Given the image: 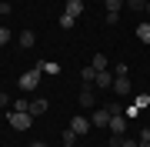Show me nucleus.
<instances>
[{
  "label": "nucleus",
  "mask_w": 150,
  "mask_h": 147,
  "mask_svg": "<svg viewBox=\"0 0 150 147\" xmlns=\"http://www.w3.org/2000/svg\"><path fill=\"white\" fill-rule=\"evenodd\" d=\"M90 127H93V124H90V120H87V117H80V114H77L74 120H70V131H74L77 137H80V134H87V131H90Z\"/></svg>",
  "instance_id": "423d86ee"
},
{
  "label": "nucleus",
  "mask_w": 150,
  "mask_h": 147,
  "mask_svg": "<svg viewBox=\"0 0 150 147\" xmlns=\"http://www.w3.org/2000/svg\"><path fill=\"white\" fill-rule=\"evenodd\" d=\"M140 147H150V141H140Z\"/></svg>",
  "instance_id": "bb28decb"
},
{
  "label": "nucleus",
  "mask_w": 150,
  "mask_h": 147,
  "mask_svg": "<svg viewBox=\"0 0 150 147\" xmlns=\"http://www.w3.org/2000/svg\"><path fill=\"white\" fill-rule=\"evenodd\" d=\"M107 127H110V134H117V137H123V131H127V117H123V114H113Z\"/></svg>",
  "instance_id": "39448f33"
},
{
  "label": "nucleus",
  "mask_w": 150,
  "mask_h": 147,
  "mask_svg": "<svg viewBox=\"0 0 150 147\" xmlns=\"http://www.w3.org/2000/svg\"><path fill=\"white\" fill-rule=\"evenodd\" d=\"M17 84H20V90H37V84H40V67H33V70H27V74H20V80H17Z\"/></svg>",
  "instance_id": "f257e3e1"
},
{
  "label": "nucleus",
  "mask_w": 150,
  "mask_h": 147,
  "mask_svg": "<svg viewBox=\"0 0 150 147\" xmlns=\"http://www.w3.org/2000/svg\"><path fill=\"white\" fill-rule=\"evenodd\" d=\"M64 147H77V144H64Z\"/></svg>",
  "instance_id": "c85d7f7f"
},
{
  "label": "nucleus",
  "mask_w": 150,
  "mask_h": 147,
  "mask_svg": "<svg viewBox=\"0 0 150 147\" xmlns=\"http://www.w3.org/2000/svg\"><path fill=\"white\" fill-rule=\"evenodd\" d=\"M33 44H37V37H33V30H23V33H20V47L27 50V47H33Z\"/></svg>",
  "instance_id": "ddd939ff"
},
{
  "label": "nucleus",
  "mask_w": 150,
  "mask_h": 147,
  "mask_svg": "<svg viewBox=\"0 0 150 147\" xmlns=\"http://www.w3.org/2000/svg\"><path fill=\"white\" fill-rule=\"evenodd\" d=\"M64 13H70V17L77 20V17L83 13V0H67V10H64Z\"/></svg>",
  "instance_id": "9d476101"
},
{
  "label": "nucleus",
  "mask_w": 150,
  "mask_h": 147,
  "mask_svg": "<svg viewBox=\"0 0 150 147\" xmlns=\"http://www.w3.org/2000/svg\"><path fill=\"white\" fill-rule=\"evenodd\" d=\"M90 64L97 67V70H107V57H103V54H97V57L90 60Z\"/></svg>",
  "instance_id": "f3484780"
},
{
  "label": "nucleus",
  "mask_w": 150,
  "mask_h": 147,
  "mask_svg": "<svg viewBox=\"0 0 150 147\" xmlns=\"http://www.w3.org/2000/svg\"><path fill=\"white\" fill-rule=\"evenodd\" d=\"M137 141H150V127H144V131H140V137Z\"/></svg>",
  "instance_id": "393cba45"
},
{
  "label": "nucleus",
  "mask_w": 150,
  "mask_h": 147,
  "mask_svg": "<svg viewBox=\"0 0 150 147\" xmlns=\"http://www.w3.org/2000/svg\"><path fill=\"white\" fill-rule=\"evenodd\" d=\"M120 147H140V141H127V137H123V141H120Z\"/></svg>",
  "instance_id": "b1692460"
},
{
  "label": "nucleus",
  "mask_w": 150,
  "mask_h": 147,
  "mask_svg": "<svg viewBox=\"0 0 150 147\" xmlns=\"http://www.w3.org/2000/svg\"><path fill=\"white\" fill-rule=\"evenodd\" d=\"M80 107H97V94H93V84H83L80 87V97H77Z\"/></svg>",
  "instance_id": "f03ea898"
},
{
  "label": "nucleus",
  "mask_w": 150,
  "mask_h": 147,
  "mask_svg": "<svg viewBox=\"0 0 150 147\" xmlns=\"http://www.w3.org/2000/svg\"><path fill=\"white\" fill-rule=\"evenodd\" d=\"M120 74H130V67L127 64H117V67H113V77H120Z\"/></svg>",
  "instance_id": "412c9836"
},
{
  "label": "nucleus",
  "mask_w": 150,
  "mask_h": 147,
  "mask_svg": "<svg viewBox=\"0 0 150 147\" xmlns=\"http://www.w3.org/2000/svg\"><path fill=\"white\" fill-rule=\"evenodd\" d=\"M80 80H83V84H93V80H97V67H93V64H87L83 70H80Z\"/></svg>",
  "instance_id": "9b49d317"
},
{
  "label": "nucleus",
  "mask_w": 150,
  "mask_h": 147,
  "mask_svg": "<svg viewBox=\"0 0 150 147\" xmlns=\"http://www.w3.org/2000/svg\"><path fill=\"white\" fill-rule=\"evenodd\" d=\"M137 40L150 47V20H140V23H137Z\"/></svg>",
  "instance_id": "1a4fd4ad"
},
{
  "label": "nucleus",
  "mask_w": 150,
  "mask_h": 147,
  "mask_svg": "<svg viewBox=\"0 0 150 147\" xmlns=\"http://www.w3.org/2000/svg\"><path fill=\"white\" fill-rule=\"evenodd\" d=\"M97 87H100V90H107V87H113V74L110 70H97Z\"/></svg>",
  "instance_id": "6e6552de"
},
{
  "label": "nucleus",
  "mask_w": 150,
  "mask_h": 147,
  "mask_svg": "<svg viewBox=\"0 0 150 147\" xmlns=\"http://www.w3.org/2000/svg\"><path fill=\"white\" fill-rule=\"evenodd\" d=\"M43 110H47V100H30V110H27V114L30 117H40Z\"/></svg>",
  "instance_id": "f8f14e48"
},
{
  "label": "nucleus",
  "mask_w": 150,
  "mask_h": 147,
  "mask_svg": "<svg viewBox=\"0 0 150 147\" xmlns=\"http://www.w3.org/2000/svg\"><path fill=\"white\" fill-rule=\"evenodd\" d=\"M107 147H110V144H107Z\"/></svg>",
  "instance_id": "c756f323"
},
{
  "label": "nucleus",
  "mask_w": 150,
  "mask_h": 147,
  "mask_svg": "<svg viewBox=\"0 0 150 147\" xmlns=\"http://www.w3.org/2000/svg\"><path fill=\"white\" fill-rule=\"evenodd\" d=\"M30 114H23V110H10V124L17 127V131H27V127H30Z\"/></svg>",
  "instance_id": "7ed1b4c3"
},
{
  "label": "nucleus",
  "mask_w": 150,
  "mask_h": 147,
  "mask_svg": "<svg viewBox=\"0 0 150 147\" xmlns=\"http://www.w3.org/2000/svg\"><path fill=\"white\" fill-rule=\"evenodd\" d=\"M110 90H117L120 97H127V94L134 90V87H130V77H127V74H120V77H113V87H110Z\"/></svg>",
  "instance_id": "20e7f679"
},
{
  "label": "nucleus",
  "mask_w": 150,
  "mask_h": 147,
  "mask_svg": "<svg viewBox=\"0 0 150 147\" xmlns=\"http://www.w3.org/2000/svg\"><path fill=\"white\" fill-rule=\"evenodd\" d=\"M4 44H10V30H7L4 23H0V47H4Z\"/></svg>",
  "instance_id": "6ab92c4d"
},
{
  "label": "nucleus",
  "mask_w": 150,
  "mask_h": 147,
  "mask_svg": "<svg viewBox=\"0 0 150 147\" xmlns=\"http://www.w3.org/2000/svg\"><path fill=\"white\" fill-rule=\"evenodd\" d=\"M147 13H150V0H147Z\"/></svg>",
  "instance_id": "cd10ccee"
},
{
  "label": "nucleus",
  "mask_w": 150,
  "mask_h": 147,
  "mask_svg": "<svg viewBox=\"0 0 150 147\" xmlns=\"http://www.w3.org/2000/svg\"><path fill=\"white\" fill-rule=\"evenodd\" d=\"M140 114V107H137V104H130V107H123V117H137Z\"/></svg>",
  "instance_id": "aec40b11"
},
{
  "label": "nucleus",
  "mask_w": 150,
  "mask_h": 147,
  "mask_svg": "<svg viewBox=\"0 0 150 147\" xmlns=\"http://www.w3.org/2000/svg\"><path fill=\"white\" fill-rule=\"evenodd\" d=\"M103 7H107V10H113V13H120V7H123V0H103Z\"/></svg>",
  "instance_id": "a211bd4d"
},
{
  "label": "nucleus",
  "mask_w": 150,
  "mask_h": 147,
  "mask_svg": "<svg viewBox=\"0 0 150 147\" xmlns=\"http://www.w3.org/2000/svg\"><path fill=\"white\" fill-rule=\"evenodd\" d=\"M74 141H77V134H74V131L67 127V131H64V144H74Z\"/></svg>",
  "instance_id": "4be33fe9"
},
{
  "label": "nucleus",
  "mask_w": 150,
  "mask_h": 147,
  "mask_svg": "<svg viewBox=\"0 0 150 147\" xmlns=\"http://www.w3.org/2000/svg\"><path fill=\"white\" fill-rule=\"evenodd\" d=\"M30 147H47V144H40V141H33V144H30Z\"/></svg>",
  "instance_id": "a878e982"
},
{
  "label": "nucleus",
  "mask_w": 150,
  "mask_h": 147,
  "mask_svg": "<svg viewBox=\"0 0 150 147\" xmlns=\"http://www.w3.org/2000/svg\"><path fill=\"white\" fill-rule=\"evenodd\" d=\"M0 17H10V4H7V0L0 4Z\"/></svg>",
  "instance_id": "5701e85b"
},
{
  "label": "nucleus",
  "mask_w": 150,
  "mask_h": 147,
  "mask_svg": "<svg viewBox=\"0 0 150 147\" xmlns=\"http://www.w3.org/2000/svg\"><path fill=\"white\" fill-rule=\"evenodd\" d=\"M134 104H137L140 110H147V107H150V97H147V94H137V97H134Z\"/></svg>",
  "instance_id": "dca6fc26"
},
{
  "label": "nucleus",
  "mask_w": 150,
  "mask_h": 147,
  "mask_svg": "<svg viewBox=\"0 0 150 147\" xmlns=\"http://www.w3.org/2000/svg\"><path fill=\"white\" fill-rule=\"evenodd\" d=\"M90 124H93V127H107V124H110V110H107V107H97L93 117H90Z\"/></svg>",
  "instance_id": "0eeeda50"
},
{
  "label": "nucleus",
  "mask_w": 150,
  "mask_h": 147,
  "mask_svg": "<svg viewBox=\"0 0 150 147\" xmlns=\"http://www.w3.org/2000/svg\"><path fill=\"white\" fill-rule=\"evenodd\" d=\"M127 10H134V13H144V10H147V0H127Z\"/></svg>",
  "instance_id": "4468645a"
},
{
  "label": "nucleus",
  "mask_w": 150,
  "mask_h": 147,
  "mask_svg": "<svg viewBox=\"0 0 150 147\" xmlns=\"http://www.w3.org/2000/svg\"><path fill=\"white\" fill-rule=\"evenodd\" d=\"M57 23H60V27H64V30H70V27H74L77 20H74V17H70V13H60V20H57Z\"/></svg>",
  "instance_id": "2eb2a0df"
}]
</instances>
